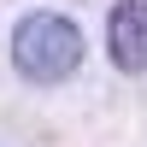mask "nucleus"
<instances>
[{
	"instance_id": "nucleus-1",
	"label": "nucleus",
	"mask_w": 147,
	"mask_h": 147,
	"mask_svg": "<svg viewBox=\"0 0 147 147\" xmlns=\"http://www.w3.org/2000/svg\"><path fill=\"white\" fill-rule=\"evenodd\" d=\"M82 47L88 41H82V30L65 12H24L12 24V65L35 88H53V82L77 77L82 71Z\"/></svg>"
},
{
	"instance_id": "nucleus-2",
	"label": "nucleus",
	"mask_w": 147,
	"mask_h": 147,
	"mask_svg": "<svg viewBox=\"0 0 147 147\" xmlns=\"http://www.w3.org/2000/svg\"><path fill=\"white\" fill-rule=\"evenodd\" d=\"M106 47H112V65L141 77L147 71V0H118L112 18H106Z\"/></svg>"
}]
</instances>
